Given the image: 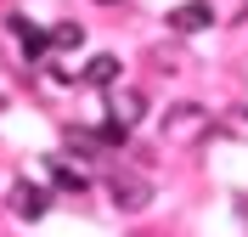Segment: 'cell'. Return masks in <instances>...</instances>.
Instances as JSON below:
<instances>
[{"label":"cell","mask_w":248,"mask_h":237,"mask_svg":"<svg viewBox=\"0 0 248 237\" xmlns=\"http://www.w3.org/2000/svg\"><path fill=\"white\" fill-rule=\"evenodd\" d=\"M46 170H51V181H57L62 192H85V187H91V170H85V158L74 164V158L51 153V158H46Z\"/></svg>","instance_id":"cell-6"},{"label":"cell","mask_w":248,"mask_h":237,"mask_svg":"<svg viewBox=\"0 0 248 237\" xmlns=\"http://www.w3.org/2000/svg\"><path fill=\"white\" fill-rule=\"evenodd\" d=\"M108 198L124 209V215H141V209L153 204V175H141V170H119L108 181Z\"/></svg>","instance_id":"cell-2"},{"label":"cell","mask_w":248,"mask_h":237,"mask_svg":"<svg viewBox=\"0 0 248 237\" xmlns=\"http://www.w3.org/2000/svg\"><path fill=\"white\" fill-rule=\"evenodd\" d=\"M46 209H51V192L46 187L12 181V215H17V221H46Z\"/></svg>","instance_id":"cell-4"},{"label":"cell","mask_w":248,"mask_h":237,"mask_svg":"<svg viewBox=\"0 0 248 237\" xmlns=\"http://www.w3.org/2000/svg\"><path fill=\"white\" fill-rule=\"evenodd\" d=\"M12 34L23 40V57H29V63H46V57H51V29H34L23 12L12 17Z\"/></svg>","instance_id":"cell-7"},{"label":"cell","mask_w":248,"mask_h":237,"mask_svg":"<svg viewBox=\"0 0 248 237\" xmlns=\"http://www.w3.org/2000/svg\"><path fill=\"white\" fill-rule=\"evenodd\" d=\"M220 130H226L232 142H248V108H226L220 113Z\"/></svg>","instance_id":"cell-10"},{"label":"cell","mask_w":248,"mask_h":237,"mask_svg":"<svg viewBox=\"0 0 248 237\" xmlns=\"http://www.w3.org/2000/svg\"><path fill=\"white\" fill-rule=\"evenodd\" d=\"M91 136H96V147H119V142H130V130H124V125H113V119H102Z\"/></svg>","instance_id":"cell-11"},{"label":"cell","mask_w":248,"mask_h":237,"mask_svg":"<svg viewBox=\"0 0 248 237\" xmlns=\"http://www.w3.org/2000/svg\"><path fill=\"white\" fill-rule=\"evenodd\" d=\"M96 6H119V0H96Z\"/></svg>","instance_id":"cell-13"},{"label":"cell","mask_w":248,"mask_h":237,"mask_svg":"<svg viewBox=\"0 0 248 237\" xmlns=\"http://www.w3.org/2000/svg\"><path fill=\"white\" fill-rule=\"evenodd\" d=\"M209 23H215V0H186V6L170 12V29L175 34H198V29H209Z\"/></svg>","instance_id":"cell-5"},{"label":"cell","mask_w":248,"mask_h":237,"mask_svg":"<svg viewBox=\"0 0 248 237\" xmlns=\"http://www.w3.org/2000/svg\"><path fill=\"white\" fill-rule=\"evenodd\" d=\"M79 79H85V85H96V91H108L113 79H119V57H108V51H102V57H91V63L79 68Z\"/></svg>","instance_id":"cell-8"},{"label":"cell","mask_w":248,"mask_h":237,"mask_svg":"<svg viewBox=\"0 0 248 237\" xmlns=\"http://www.w3.org/2000/svg\"><path fill=\"white\" fill-rule=\"evenodd\" d=\"M108 119L124 130H136L141 119H147V96L141 91H119V85H108Z\"/></svg>","instance_id":"cell-3"},{"label":"cell","mask_w":248,"mask_h":237,"mask_svg":"<svg viewBox=\"0 0 248 237\" xmlns=\"http://www.w3.org/2000/svg\"><path fill=\"white\" fill-rule=\"evenodd\" d=\"M85 46V29H79V23H57V29H51V51H79Z\"/></svg>","instance_id":"cell-9"},{"label":"cell","mask_w":248,"mask_h":237,"mask_svg":"<svg viewBox=\"0 0 248 237\" xmlns=\"http://www.w3.org/2000/svg\"><path fill=\"white\" fill-rule=\"evenodd\" d=\"M209 125H215V113L203 108V102H170V108H164V119H158L164 142H198Z\"/></svg>","instance_id":"cell-1"},{"label":"cell","mask_w":248,"mask_h":237,"mask_svg":"<svg viewBox=\"0 0 248 237\" xmlns=\"http://www.w3.org/2000/svg\"><path fill=\"white\" fill-rule=\"evenodd\" d=\"M237 209H243V221H248V198H243V204H237Z\"/></svg>","instance_id":"cell-12"}]
</instances>
